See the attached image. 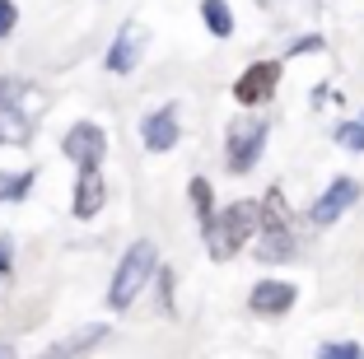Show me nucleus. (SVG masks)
<instances>
[{
	"label": "nucleus",
	"instance_id": "obj_1",
	"mask_svg": "<svg viewBox=\"0 0 364 359\" xmlns=\"http://www.w3.org/2000/svg\"><path fill=\"white\" fill-rule=\"evenodd\" d=\"M205 229V243H210V252L225 262V257H234L238 247L257 233V201H234L225 205L220 215H210V220L201 224Z\"/></svg>",
	"mask_w": 364,
	"mask_h": 359
},
{
	"label": "nucleus",
	"instance_id": "obj_2",
	"mask_svg": "<svg viewBox=\"0 0 364 359\" xmlns=\"http://www.w3.org/2000/svg\"><path fill=\"white\" fill-rule=\"evenodd\" d=\"M154 266H159V247L150 243V238H140V243H131V252L122 257V266H117V275H112V289H107V304L117 308H131L136 304V294L145 285H150V275H154Z\"/></svg>",
	"mask_w": 364,
	"mask_h": 359
},
{
	"label": "nucleus",
	"instance_id": "obj_3",
	"mask_svg": "<svg viewBox=\"0 0 364 359\" xmlns=\"http://www.w3.org/2000/svg\"><path fill=\"white\" fill-rule=\"evenodd\" d=\"M262 140H267V122H243L238 117L234 127H229V149H225V164H229V173H247L252 164L262 159Z\"/></svg>",
	"mask_w": 364,
	"mask_h": 359
},
{
	"label": "nucleus",
	"instance_id": "obj_4",
	"mask_svg": "<svg viewBox=\"0 0 364 359\" xmlns=\"http://www.w3.org/2000/svg\"><path fill=\"white\" fill-rule=\"evenodd\" d=\"M61 149H65L70 164H80V168H98L103 154H107V136H103V127H94V122H75V127L65 131Z\"/></svg>",
	"mask_w": 364,
	"mask_h": 359
},
{
	"label": "nucleus",
	"instance_id": "obj_5",
	"mask_svg": "<svg viewBox=\"0 0 364 359\" xmlns=\"http://www.w3.org/2000/svg\"><path fill=\"white\" fill-rule=\"evenodd\" d=\"M276 85H280V61H257V65H247V70L238 75L234 98L243 107H257V103H267V98L276 94Z\"/></svg>",
	"mask_w": 364,
	"mask_h": 359
},
{
	"label": "nucleus",
	"instance_id": "obj_6",
	"mask_svg": "<svg viewBox=\"0 0 364 359\" xmlns=\"http://www.w3.org/2000/svg\"><path fill=\"white\" fill-rule=\"evenodd\" d=\"M355 201H360V182H355V178H336L332 187L313 201V224H336Z\"/></svg>",
	"mask_w": 364,
	"mask_h": 359
},
{
	"label": "nucleus",
	"instance_id": "obj_7",
	"mask_svg": "<svg viewBox=\"0 0 364 359\" xmlns=\"http://www.w3.org/2000/svg\"><path fill=\"white\" fill-rule=\"evenodd\" d=\"M140 52H145V28H140V23H122L117 43L107 47V70L112 75H131L136 61H140Z\"/></svg>",
	"mask_w": 364,
	"mask_h": 359
},
{
	"label": "nucleus",
	"instance_id": "obj_8",
	"mask_svg": "<svg viewBox=\"0 0 364 359\" xmlns=\"http://www.w3.org/2000/svg\"><path fill=\"white\" fill-rule=\"evenodd\" d=\"M294 299H299V289H294V285H285V280H262V285L247 294V308L262 313V317H280V313L294 308Z\"/></svg>",
	"mask_w": 364,
	"mask_h": 359
},
{
	"label": "nucleus",
	"instance_id": "obj_9",
	"mask_svg": "<svg viewBox=\"0 0 364 359\" xmlns=\"http://www.w3.org/2000/svg\"><path fill=\"white\" fill-rule=\"evenodd\" d=\"M140 140H145V149H154V154H164V149L178 145V107H159V112H150L145 122H140Z\"/></svg>",
	"mask_w": 364,
	"mask_h": 359
},
{
	"label": "nucleus",
	"instance_id": "obj_10",
	"mask_svg": "<svg viewBox=\"0 0 364 359\" xmlns=\"http://www.w3.org/2000/svg\"><path fill=\"white\" fill-rule=\"evenodd\" d=\"M107 201V187H103V173L98 168H80L75 178V220H94Z\"/></svg>",
	"mask_w": 364,
	"mask_h": 359
},
{
	"label": "nucleus",
	"instance_id": "obj_11",
	"mask_svg": "<svg viewBox=\"0 0 364 359\" xmlns=\"http://www.w3.org/2000/svg\"><path fill=\"white\" fill-rule=\"evenodd\" d=\"M0 140L5 145H28L33 140V107L28 103H0Z\"/></svg>",
	"mask_w": 364,
	"mask_h": 359
},
{
	"label": "nucleus",
	"instance_id": "obj_12",
	"mask_svg": "<svg viewBox=\"0 0 364 359\" xmlns=\"http://www.w3.org/2000/svg\"><path fill=\"white\" fill-rule=\"evenodd\" d=\"M257 257H262V262H289V257H294V238H289L285 224H271V229H262Z\"/></svg>",
	"mask_w": 364,
	"mask_h": 359
},
{
	"label": "nucleus",
	"instance_id": "obj_13",
	"mask_svg": "<svg viewBox=\"0 0 364 359\" xmlns=\"http://www.w3.org/2000/svg\"><path fill=\"white\" fill-rule=\"evenodd\" d=\"M201 19L215 38H229V33H234V14H229L225 0H201Z\"/></svg>",
	"mask_w": 364,
	"mask_h": 359
},
{
	"label": "nucleus",
	"instance_id": "obj_14",
	"mask_svg": "<svg viewBox=\"0 0 364 359\" xmlns=\"http://www.w3.org/2000/svg\"><path fill=\"white\" fill-rule=\"evenodd\" d=\"M271 224H285V196H280V187H271L257 205V229H271Z\"/></svg>",
	"mask_w": 364,
	"mask_h": 359
},
{
	"label": "nucleus",
	"instance_id": "obj_15",
	"mask_svg": "<svg viewBox=\"0 0 364 359\" xmlns=\"http://www.w3.org/2000/svg\"><path fill=\"white\" fill-rule=\"evenodd\" d=\"M187 191H192V205H196V220H210V215H215V196H210V182H205V178H192V187H187Z\"/></svg>",
	"mask_w": 364,
	"mask_h": 359
},
{
	"label": "nucleus",
	"instance_id": "obj_16",
	"mask_svg": "<svg viewBox=\"0 0 364 359\" xmlns=\"http://www.w3.org/2000/svg\"><path fill=\"white\" fill-rule=\"evenodd\" d=\"M33 178H38V173H10V178L0 182V201H23L28 187H33Z\"/></svg>",
	"mask_w": 364,
	"mask_h": 359
},
{
	"label": "nucleus",
	"instance_id": "obj_17",
	"mask_svg": "<svg viewBox=\"0 0 364 359\" xmlns=\"http://www.w3.org/2000/svg\"><path fill=\"white\" fill-rule=\"evenodd\" d=\"M107 336V327H85L80 336H70V341H61V345H52L56 355H75V350H89L94 341H103Z\"/></svg>",
	"mask_w": 364,
	"mask_h": 359
},
{
	"label": "nucleus",
	"instance_id": "obj_18",
	"mask_svg": "<svg viewBox=\"0 0 364 359\" xmlns=\"http://www.w3.org/2000/svg\"><path fill=\"white\" fill-rule=\"evenodd\" d=\"M336 145H341V149H364V112L336 131Z\"/></svg>",
	"mask_w": 364,
	"mask_h": 359
},
{
	"label": "nucleus",
	"instance_id": "obj_19",
	"mask_svg": "<svg viewBox=\"0 0 364 359\" xmlns=\"http://www.w3.org/2000/svg\"><path fill=\"white\" fill-rule=\"evenodd\" d=\"M14 23H19V10H14V0H0V38H10Z\"/></svg>",
	"mask_w": 364,
	"mask_h": 359
},
{
	"label": "nucleus",
	"instance_id": "obj_20",
	"mask_svg": "<svg viewBox=\"0 0 364 359\" xmlns=\"http://www.w3.org/2000/svg\"><path fill=\"white\" fill-rule=\"evenodd\" d=\"M322 355L327 359H360V345L355 341H336V345H322Z\"/></svg>",
	"mask_w": 364,
	"mask_h": 359
},
{
	"label": "nucleus",
	"instance_id": "obj_21",
	"mask_svg": "<svg viewBox=\"0 0 364 359\" xmlns=\"http://www.w3.org/2000/svg\"><path fill=\"white\" fill-rule=\"evenodd\" d=\"M10 271V243H0V275Z\"/></svg>",
	"mask_w": 364,
	"mask_h": 359
}]
</instances>
